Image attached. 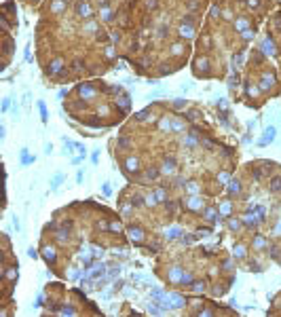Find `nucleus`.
<instances>
[{
    "instance_id": "2",
    "label": "nucleus",
    "mask_w": 281,
    "mask_h": 317,
    "mask_svg": "<svg viewBox=\"0 0 281 317\" xmlns=\"http://www.w3.org/2000/svg\"><path fill=\"white\" fill-rule=\"evenodd\" d=\"M76 11H78V15H83V17H87V19H89V17H93V9H91L87 2H81Z\"/></svg>"
},
{
    "instance_id": "11",
    "label": "nucleus",
    "mask_w": 281,
    "mask_h": 317,
    "mask_svg": "<svg viewBox=\"0 0 281 317\" xmlns=\"http://www.w3.org/2000/svg\"><path fill=\"white\" fill-rule=\"evenodd\" d=\"M258 222H260V220H258V216H249V214H247V216L243 218V224H245V226H249V228H254Z\"/></svg>"
},
{
    "instance_id": "3",
    "label": "nucleus",
    "mask_w": 281,
    "mask_h": 317,
    "mask_svg": "<svg viewBox=\"0 0 281 317\" xmlns=\"http://www.w3.org/2000/svg\"><path fill=\"white\" fill-rule=\"evenodd\" d=\"M203 207V201L197 197V195H192L190 199H188V209H192V212H199Z\"/></svg>"
},
{
    "instance_id": "7",
    "label": "nucleus",
    "mask_w": 281,
    "mask_h": 317,
    "mask_svg": "<svg viewBox=\"0 0 281 317\" xmlns=\"http://www.w3.org/2000/svg\"><path fill=\"white\" fill-rule=\"evenodd\" d=\"M167 298H169V302H173L171 307H176V309H180V307H184V298H182V296H178V294H169Z\"/></svg>"
},
{
    "instance_id": "39",
    "label": "nucleus",
    "mask_w": 281,
    "mask_h": 317,
    "mask_svg": "<svg viewBox=\"0 0 281 317\" xmlns=\"http://www.w3.org/2000/svg\"><path fill=\"white\" fill-rule=\"evenodd\" d=\"M9 102H11V99H4V102H2V110H9V106H11Z\"/></svg>"
},
{
    "instance_id": "29",
    "label": "nucleus",
    "mask_w": 281,
    "mask_h": 317,
    "mask_svg": "<svg viewBox=\"0 0 281 317\" xmlns=\"http://www.w3.org/2000/svg\"><path fill=\"white\" fill-rule=\"evenodd\" d=\"M256 247H264V239H262L260 235L256 237Z\"/></svg>"
},
{
    "instance_id": "36",
    "label": "nucleus",
    "mask_w": 281,
    "mask_h": 317,
    "mask_svg": "<svg viewBox=\"0 0 281 317\" xmlns=\"http://www.w3.org/2000/svg\"><path fill=\"white\" fill-rule=\"evenodd\" d=\"M118 146H129V140H127V137H121V140H118Z\"/></svg>"
},
{
    "instance_id": "22",
    "label": "nucleus",
    "mask_w": 281,
    "mask_h": 317,
    "mask_svg": "<svg viewBox=\"0 0 281 317\" xmlns=\"http://www.w3.org/2000/svg\"><path fill=\"white\" fill-rule=\"evenodd\" d=\"M235 256H237V258H243V256H245V247H243V245H237V247H235Z\"/></svg>"
},
{
    "instance_id": "19",
    "label": "nucleus",
    "mask_w": 281,
    "mask_h": 317,
    "mask_svg": "<svg viewBox=\"0 0 281 317\" xmlns=\"http://www.w3.org/2000/svg\"><path fill=\"white\" fill-rule=\"evenodd\" d=\"M186 186H188V192H190V195H197V192H199V184H197V182H188Z\"/></svg>"
},
{
    "instance_id": "32",
    "label": "nucleus",
    "mask_w": 281,
    "mask_h": 317,
    "mask_svg": "<svg viewBox=\"0 0 281 317\" xmlns=\"http://www.w3.org/2000/svg\"><path fill=\"white\" fill-rule=\"evenodd\" d=\"M110 230H118V233H121V222H112V224H110Z\"/></svg>"
},
{
    "instance_id": "6",
    "label": "nucleus",
    "mask_w": 281,
    "mask_h": 317,
    "mask_svg": "<svg viewBox=\"0 0 281 317\" xmlns=\"http://www.w3.org/2000/svg\"><path fill=\"white\" fill-rule=\"evenodd\" d=\"M61 66H63V61L61 59H55L53 64H49V74H59L61 72Z\"/></svg>"
},
{
    "instance_id": "25",
    "label": "nucleus",
    "mask_w": 281,
    "mask_h": 317,
    "mask_svg": "<svg viewBox=\"0 0 281 317\" xmlns=\"http://www.w3.org/2000/svg\"><path fill=\"white\" fill-rule=\"evenodd\" d=\"M209 64H207V59H197V68H201V70H205Z\"/></svg>"
},
{
    "instance_id": "17",
    "label": "nucleus",
    "mask_w": 281,
    "mask_h": 317,
    "mask_svg": "<svg viewBox=\"0 0 281 317\" xmlns=\"http://www.w3.org/2000/svg\"><path fill=\"white\" fill-rule=\"evenodd\" d=\"M184 144H186L188 148H192V146L197 144V136H194V133H190V136H186V140H184Z\"/></svg>"
},
{
    "instance_id": "10",
    "label": "nucleus",
    "mask_w": 281,
    "mask_h": 317,
    "mask_svg": "<svg viewBox=\"0 0 281 317\" xmlns=\"http://www.w3.org/2000/svg\"><path fill=\"white\" fill-rule=\"evenodd\" d=\"M269 188H271L273 192H281V178L279 176H275L273 180L269 182Z\"/></svg>"
},
{
    "instance_id": "16",
    "label": "nucleus",
    "mask_w": 281,
    "mask_h": 317,
    "mask_svg": "<svg viewBox=\"0 0 281 317\" xmlns=\"http://www.w3.org/2000/svg\"><path fill=\"white\" fill-rule=\"evenodd\" d=\"M156 178H159V169L156 167H150L146 171V180H156Z\"/></svg>"
},
{
    "instance_id": "37",
    "label": "nucleus",
    "mask_w": 281,
    "mask_h": 317,
    "mask_svg": "<svg viewBox=\"0 0 281 317\" xmlns=\"http://www.w3.org/2000/svg\"><path fill=\"white\" fill-rule=\"evenodd\" d=\"M28 254H30V258H38V252H36V250H34V247H32V250H30V252H28Z\"/></svg>"
},
{
    "instance_id": "26",
    "label": "nucleus",
    "mask_w": 281,
    "mask_h": 317,
    "mask_svg": "<svg viewBox=\"0 0 281 317\" xmlns=\"http://www.w3.org/2000/svg\"><path fill=\"white\" fill-rule=\"evenodd\" d=\"M154 197H156V201H163V199H165V192H163V188H159V190L154 192Z\"/></svg>"
},
{
    "instance_id": "4",
    "label": "nucleus",
    "mask_w": 281,
    "mask_h": 317,
    "mask_svg": "<svg viewBox=\"0 0 281 317\" xmlns=\"http://www.w3.org/2000/svg\"><path fill=\"white\" fill-rule=\"evenodd\" d=\"M43 258L47 260L49 264H51V262H55V258H57V254H55V247H51V245H47V247L43 250Z\"/></svg>"
},
{
    "instance_id": "40",
    "label": "nucleus",
    "mask_w": 281,
    "mask_h": 317,
    "mask_svg": "<svg viewBox=\"0 0 281 317\" xmlns=\"http://www.w3.org/2000/svg\"><path fill=\"white\" fill-rule=\"evenodd\" d=\"M184 21H188V23H194V17H192V15H186V17H184Z\"/></svg>"
},
{
    "instance_id": "27",
    "label": "nucleus",
    "mask_w": 281,
    "mask_h": 317,
    "mask_svg": "<svg viewBox=\"0 0 281 317\" xmlns=\"http://www.w3.org/2000/svg\"><path fill=\"white\" fill-rule=\"evenodd\" d=\"M192 288H194V292H203V290H205V283H201V281H197V283H194Z\"/></svg>"
},
{
    "instance_id": "12",
    "label": "nucleus",
    "mask_w": 281,
    "mask_h": 317,
    "mask_svg": "<svg viewBox=\"0 0 281 317\" xmlns=\"http://www.w3.org/2000/svg\"><path fill=\"white\" fill-rule=\"evenodd\" d=\"M180 36H184V38H192V36H194V30H192L190 26H182V28H180Z\"/></svg>"
},
{
    "instance_id": "38",
    "label": "nucleus",
    "mask_w": 281,
    "mask_h": 317,
    "mask_svg": "<svg viewBox=\"0 0 281 317\" xmlns=\"http://www.w3.org/2000/svg\"><path fill=\"white\" fill-rule=\"evenodd\" d=\"M218 180H220V182H228V176H226V174H220V176H218Z\"/></svg>"
},
{
    "instance_id": "20",
    "label": "nucleus",
    "mask_w": 281,
    "mask_h": 317,
    "mask_svg": "<svg viewBox=\"0 0 281 317\" xmlns=\"http://www.w3.org/2000/svg\"><path fill=\"white\" fill-rule=\"evenodd\" d=\"M271 85H273V76H271V74H266V76H264V81H262V89H269Z\"/></svg>"
},
{
    "instance_id": "8",
    "label": "nucleus",
    "mask_w": 281,
    "mask_h": 317,
    "mask_svg": "<svg viewBox=\"0 0 281 317\" xmlns=\"http://www.w3.org/2000/svg\"><path fill=\"white\" fill-rule=\"evenodd\" d=\"M129 237H131L133 241H142V239H144V230H142V228L131 226V228H129Z\"/></svg>"
},
{
    "instance_id": "24",
    "label": "nucleus",
    "mask_w": 281,
    "mask_h": 317,
    "mask_svg": "<svg viewBox=\"0 0 281 317\" xmlns=\"http://www.w3.org/2000/svg\"><path fill=\"white\" fill-rule=\"evenodd\" d=\"M38 108H40V114H43V121H47V106H45V102H38Z\"/></svg>"
},
{
    "instance_id": "21",
    "label": "nucleus",
    "mask_w": 281,
    "mask_h": 317,
    "mask_svg": "<svg viewBox=\"0 0 281 317\" xmlns=\"http://www.w3.org/2000/svg\"><path fill=\"white\" fill-rule=\"evenodd\" d=\"M231 209H233V205L226 201V203H222V207H220V214H231Z\"/></svg>"
},
{
    "instance_id": "1",
    "label": "nucleus",
    "mask_w": 281,
    "mask_h": 317,
    "mask_svg": "<svg viewBox=\"0 0 281 317\" xmlns=\"http://www.w3.org/2000/svg\"><path fill=\"white\" fill-rule=\"evenodd\" d=\"M163 174L165 176H171V174H176V159H165V163H163Z\"/></svg>"
},
{
    "instance_id": "23",
    "label": "nucleus",
    "mask_w": 281,
    "mask_h": 317,
    "mask_svg": "<svg viewBox=\"0 0 281 317\" xmlns=\"http://www.w3.org/2000/svg\"><path fill=\"white\" fill-rule=\"evenodd\" d=\"M101 17H104V21H110V19H112V11H110V9H104V11H101Z\"/></svg>"
},
{
    "instance_id": "14",
    "label": "nucleus",
    "mask_w": 281,
    "mask_h": 317,
    "mask_svg": "<svg viewBox=\"0 0 281 317\" xmlns=\"http://www.w3.org/2000/svg\"><path fill=\"white\" fill-rule=\"evenodd\" d=\"M180 235H182L180 228H167V230H165V237H167V239H176V237H180Z\"/></svg>"
},
{
    "instance_id": "28",
    "label": "nucleus",
    "mask_w": 281,
    "mask_h": 317,
    "mask_svg": "<svg viewBox=\"0 0 281 317\" xmlns=\"http://www.w3.org/2000/svg\"><path fill=\"white\" fill-rule=\"evenodd\" d=\"M15 269H6V273H4V277H9V279H15Z\"/></svg>"
},
{
    "instance_id": "30",
    "label": "nucleus",
    "mask_w": 281,
    "mask_h": 317,
    "mask_svg": "<svg viewBox=\"0 0 281 317\" xmlns=\"http://www.w3.org/2000/svg\"><path fill=\"white\" fill-rule=\"evenodd\" d=\"M231 228H233V230L241 228V222H239V220H231Z\"/></svg>"
},
{
    "instance_id": "31",
    "label": "nucleus",
    "mask_w": 281,
    "mask_h": 317,
    "mask_svg": "<svg viewBox=\"0 0 281 317\" xmlns=\"http://www.w3.org/2000/svg\"><path fill=\"white\" fill-rule=\"evenodd\" d=\"M61 180H63V176H61V174H59V176H55V180H53V184H51V186L55 188V186H57V184H59Z\"/></svg>"
},
{
    "instance_id": "9",
    "label": "nucleus",
    "mask_w": 281,
    "mask_h": 317,
    "mask_svg": "<svg viewBox=\"0 0 281 317\" xmlns=\"http://www.w3.org/2000/svg\"><path fill=\"white\" fill-rule=\"evenodd\" d=\"M239 192H241V182L239 180L228 182V195H239Z\"/></svg>"
},
{
    "instance_id": "35",
    "label": "nucleus",
    "mask_w": 281,
    "mask_h": 317,
    "mask_svg": "<svg viewBox=\"0 0 281 317\" xmlns=\"http://www.w3.org/2000/svg\"><path fill=\"white\" fill-rule=\"evenodd\" d=\"M182 53V45H173V55H180Z\"/></svg>"
},
{
    "instance_id": "18",
    "label": "nucleus",
    "mask_w": 281,
    "mask_h": 317,
    "mask_svg": "<svg viewBox=\"0 0 281 317\" xmlns=\"http://www.w3.org/2000/svg\"><path fill=\"white\" fill-rule=\"evenodd\" d=\"M21 161H23V163H26V165H28V163H34V159H32V157H30V154H28V150H26V148H23V150H21Z\"/></svg>"
},
{
    "instance_id": "41",
    "label": "nucleus",
    "mask_w": 281,
    "mask_h": 317,
    "mask_svg": "<svg viewBox=\"0 0 281 317\" xmlns=\"http://www.w3.org/2000/svg\"><path fill=\"white\" fill-rule=\"evenodd\" d=\"M74 68H76V70H81V68H83V61H81V59H78V61H74Z\"/></svg>"
},
{
    "instance_id": "13",
    "label": "nucleus",
    "mask_w": 281,
    "mask_h": 317,
    "mask_svg": "<svg viewBox=\"0 0 281 317\" xmlns=\"http://www.w3.org/2000/svg\"><path fill=\"white\" fill-rule=\"evenodd\" d=\"M273 137H275V127H269V129L264 131V140H262L260 144H266V142H273Z\"/></svg>"
},
{
    "instance_id": "34",
    "label": "nucleus",
    "mask_w": 281,
    "mask_h": 317,
    "mask_svg": "<svg viewBox=\"0 0 281 317\" xmlns=\"http://www.w3.org/2000/svg\"><path fill=\"white\" fill-rule=\"evenodd\" d=\"M146 4H148V9H156V6H159V2H156V0H148Z\"/></svg>"
},
{
    "instance_id": "15",
    "label": "nucleus",
    "mask_w": 281,
    "mask_h": 317,
    "mask_svg": "<svg viewBox=\"0 0 281 317\" xmlns=\"http://www.w3.org/2000/svg\"><path fill=\"white\" fill-rule=\"evenodd\" d=\"M104 273H106V267H104V264H97V267L93 269V273H91V279H97V277L104 275Z\"/></svg>"
},
{
    "instance_id": "33",
    "label": "nucleus",
    "mask_w": 281,
    "mask_h": 317,
    "mask_svg": "<svg viewBox=\"0 0 281 317\" xmlns=\"http://www.w3.org/2000/svg\"><path fill=\"white\" fill-rule=\"evenodd\" d=\"M188 116H190V121H197V116H199V112H197V110H190V112H188Z\"/></svg>"
},
{
    "instance_id": "5",
    "label": "nucleus",
    "mask_w": 281,
    "mask_h": 317,
    "mask_svg": "<svg viewBox=\"0 0 281 317\" xmlns=\"http://www.w3.org/2000/svg\"><path fill=\"white\" fill-rule=\"evenodd\" d=\"M125 167H127V171H138V169H140V161H138L135 157H129V159L125 161Z\"/></svg>"
}]
</instances>
